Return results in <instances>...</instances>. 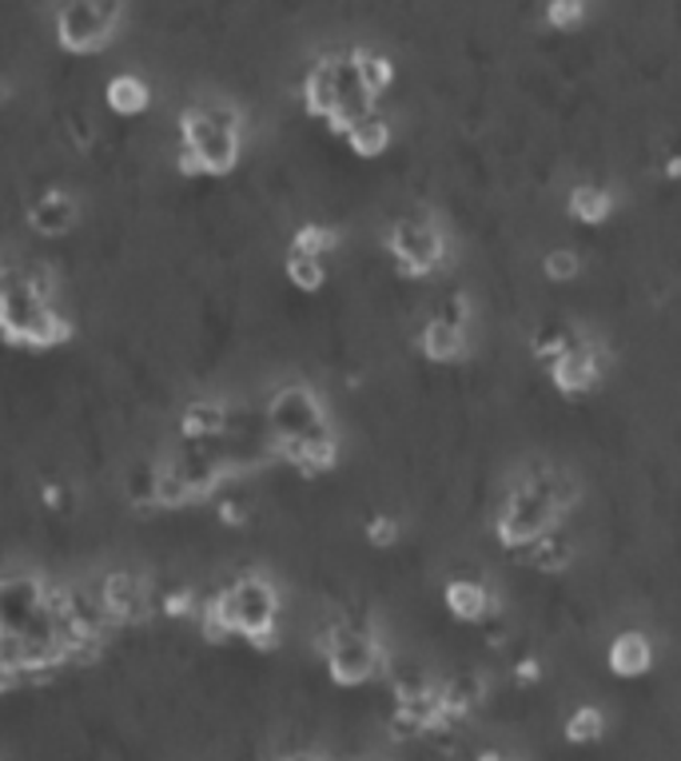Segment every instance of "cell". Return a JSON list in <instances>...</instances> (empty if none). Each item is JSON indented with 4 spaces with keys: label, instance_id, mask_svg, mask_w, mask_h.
Listing matches in <instances>:
<instances>
[{
    "label": "cell",
    "instance_id": "obj_27",
    "mask_svg": "<svg viewBox=\"0 0 681 761\" xmlns=\"http://www.w3.org/2000/svg\"><path fill=\"white\" fill-rule=\"evenodd\" d=\"M586 17H590V9H586L582 0H550L546 4V20H550L554 29H578Z\"/></svg>",
    "mask_w": 681,
    "mask_h": 761
},
{
    "label": "cell",
    "instance_id": "obj_20",
    "mask_svg": "<svg viewBox=\"0 0 681 761\" xmlns=\"http://www.w3.org/2000/svg\"><path fill=\"white\" fill-rule=\"evenodd\" d=\"M351 60H355L359 84H363V92L371 100H379L386 89H391V84H395V60L386 56V52L355 49V52H351Z\"/></svg>",
    "mask_w": 681,
    "mask_h": 761
},
{
    "label": "cell",
    "instance_id": "obj_28",
    "mask_svg": "<svg viewBox=\"0 0 681 761\" xmlns=\"http://www.w3.org/2000/svg\"><path fill=\"white\" fill-rule=\"evenodd\" d=\"M435 319H443V323H451V327H466V323H471V296H466V291H454V296H446L443 304H438Z\"/></svg>",
    "mask_w": 681,
    "mask_h": 761
},
{
    "label": "cell",
    "instance_id": "obj_17",
    "mask_svg": "<svg viewBox=\"0 0 681 761\" xmlns=\"http://www.w3.org/2000/svg\"><path fill=\"white\" fill-rule=\"evenodd\" d=\"M104 100H109V109L116 112V116H144L152 104V84L144 76H136V72H120V76L109 80V89H104Z\"/></svg>",
    "mask_w": 681,
    "mask_h": 761
},
{
    "label": "cell",
    "instance_id": "obj_12",
    "mask_svg": "<svg viewBox=\"0 0 681 761\" xmlns=\"http://www.w3.org/2000/svg\"><path fill=\"white\" fill-rule=\"evenodd\" d=\"M80 224V199L69 188H44L29 204V228L37 236H69Z\"/></svg>",
    "mask_w": 681,
    "mask_h": 761
},
{
    "label": "cell",
    "instance_id": "obj_10",
    "mask_svg": "<svg viewBox=\"0 0 681 761\" xmlns=\"http://www.w3.org/2000/svg\"><path fill=\"white\" fill-rule=\"evenodd\" d=\"M100 590V603L109 610V618L116 626H132V623H144L152 610V594L144 574L136 570H109L104 578L96 583Z\"/></svg>",
    "mask_w": 681,
    "mask_h": 761
},
{
    "label": "cell",
    "instance_id": "obj_3",
    "mask_svg": "<svg viewBox=\"0 0 681 761\" xmlns=\"http://www.w3.org/2000/svg\"><path fill=\"white\" fill-rule=\"evenodd\" d=\"M216 606L219 623L227 634H239L251 646H276V623H279V590L276 583L259 570H247L239 578L216 590L208 598Z\"/></svg>",
    "mask_w": 681,
    "mask_h": 761
},
{
    "label": "cell",
    "instance_id": "obj_2",
    "mask_svg": "<svg viewBox=\"0 0 681 761\" xmlns=\"http://www.w3.org/2000/svg\"><path fill=\"white\" fill-rule=\"evenodd\" d=\"M76 323L69 311H60L56 299L40 296L24 264H0V336L12 347H44L69 343Z\"/></svg>",
    "mask_w": 681,
    "mask_h": 761
},
{
    "label": "cell",
    "instance_id": "obj_34",
    "mask_svg": "<svg viewBox=\"0 0 681 761\" xmlns=\"http://www.w3.org/2000/svg\"><path fill=\"white\" fill-rule=\"evenodd\" d=\"M279 761H323V758H316V753H287V758H279Z\"/></svg>",
    "mask_w": 681,
    "mask_h": 761
},
{
    "label": "cell",
    "instance_id": "obj_1",
    "mask_svg": "<svg viewBox=\"0 0 681 761\" xmlns=\"http://www.w3.org/2000/svg\"><path fill=\"white\" fill-rule=\"evenodd\" d=\"M244 152V116L227 100H196L179 116L176 168L184 176H227Z\"/></svg>",
    "mask_w": 681,
    "mask_h": 761
},
{
    "label": "cell",
    "instance_id": "obj_23",
    "mask_svg": "<svg viewBox=\"0 0 681 761\" xmlns=\"http://www.w3.org/2000/svg\"><path fill=\"white\" fill-rule=\"evenodd\" d=\"M606 733V713L598 706H578L566 718V742L570 745H590Z\"/></svg>",
    "mask_w": 681,
    "mask_h": 761
},
{
    "label": "cell",
    "instance_id": "obj_13",
    "mask_svg": "<svg viewBox=\"0 0 681 761\" xmlns=\"http://www.w3.org/2000/svg\"><path fill=\"white\" fill-rule=\"evenodd\" d=\"M443 598H446V610L458 623H483V618L498 614V594L486 583H478V578H451L443 586Z\"/></svg>",
    "mask_w": 681,
    "mask_h": 761
},
{
    "label": "cell",
    "instance_id": "obj_18",
    "mask_svg": "<svg viewBox=\"0 0 681 761\" xmlns=\"http://www.w3.org/2000/svg\"><path fill=\"white\" fill-rule=\"evenodd\" d=\"M438 698H443V710L458 722L466 710H474L486 698V678L478 670H458L454 678H446L438 686Z\"/></svg>",
    "mask_w": 681,
    "mask_h": 761
},
{
    "label": "cell",
    "instance_id": "obj_4",
    "mask_svg": "<svg viewBox=\"0 0 681 761\" xmlns=\"http://www.w3.org/2000/svg\"><path fill=\"white\" fill-rule=\"evenodd\" d=\"M323 654H327V673H331L336 686L371 682L375 673H383V662H386V650L379 642V634L359 623L331 626L323 638Z\"/></svg>",
    "mask_w": 681,
    "mask_h": 761
},
{
    "label": "cell",
    "instance_id": "obj_5",
    "mask_svg": "<svg viewBox=\"0 0 681 761\" xmlns=\"http://www.w3.org/2000/svg\"><path fill=\"white\" fill-rule=\"evenodd\" d=\"M124 4L104 0H69L56 9V44L72 56H96L120 37Z\"/></svg>",
    "mask_w": 681,
    "mask_h": 761
},
{
    "label": "cell",
    "instance_id": "obj_15",
    "mask_svg": "<svg viewBox=\"0 0 681 761\" xmlns=\"http://www.w3.org/2000/svg\"><path fill=\"white\" fill-rule=\"evenodd\" d=\"M179 431L192 443H204V439H219L227 431V407L219 399H192L184 411H179Z\"/></svg>",
    "mask_w": 681,
    "mask_h": 761
},
{
    "label": "cell",
    "instance_id": "obj_26",
    "mask_svg": "<svg viewBox=\"0 0 681 761\" xmlns=\"http://www.w3.org/2000/svg\"><path fill=\"white\" fill-rule=\"evenodd\" d=\"M543 276L550 284H574V279L582 276V256L574 248H550L543 256Z\"/></svg>",
    "mask_w": 681,
    "mask_h": 761
},
{
    "label": "cell",
    "instance_id": "obj_32",
    "mask_svg": "<svg viewBox=\"0 0 681 761\" xmlns=\"http://www.w3.org/2000/svg\"><path fill=\"white\" fill-rule=\"evenodd\" d=\"M665 179H681V156H670V160H665Z\"/></svg>",
    "mask_w": 681,
    "mask_h": 761
},
{
    "label": "cell",
    "instance_id": "obj_6",
    "mask_svg": "<svg viewBox=\"0 0 681 761\" xmlns=\"http://www.w3.org/2000/svg\"><path fill=\"white\" fill-rule=\"evenodd\" d=\"M558 523H563V514L554 511L550 498L523 479V483L506 495V503L498 506V514H494V534H498L506 546L526 551V546H534L550 531H558Z\"/></svg>",
    "mask_w": 681,
    "mask_h": 761
},
{
    "label": "cell",
    "instance_id": "obj_25",
    "mask_svg": "<svg viewBox=\"0 0 681 761\" xmlns=\"http://www.w3.org/2000/svg\"><path fill=\"white\" fill-rule=\"evenodd\" d=\"M336 244H339V232L327 228V224H303V228L291 236V251H296V256L323 259V251H336Z\"/></svg>",
    "mask_w": 681,
    "mask_h": 761
},
{
    "label": "cell",
    "instance_id": "obj_16",
    "mask_svg": "<svg viewBox=\"0 0 681 761\" xmlns=\"http://www.w3.org/2000/svg\"><path fill=\"white\" fill-rule=\"evenodd\" d=\"M419 351L431 363H458L466 356V327H451L443 319H431L419 336Z\"/></svg>",
    "mask_w": 681,
    "mask_h": 761
},
{
    "label": "cell",
    "instance_id": "obj_7",
    "mask_svg": "<svg viewBox=\"0 0 681 761\" xmlns=\"http://www.w3.org/2000/svg\"><path fill=\"white\" fill-rule=\"evenodd\" d=\"M267 426H271V443H296V439H319L331 435L323 415V403L307 383H283L267 403Z\"/></svg>",
    "mask_w": 681,
    "mask_h": 761
},
{
    "label": "cell",
    "instance_id": "obj_24",
    "mask_svg": "<svg viewBox=\"0 0 681 761\" xmlns=\"http://www.w3.org/2000/svg\"><path fill=\"white\" fill-rule=\"evenodd\" d=\"M283 271H287V284L296 287V291H307V296L327 284V267H323V259H316V256H296V251H291Z\"/></svg>",
    "mask_w": 681,
    "mask_h": 761
},
{
    "label": "cell",
    "instance_id": "obj_29",
    "mask_svg": "<svg viewBox=\"0 0 681 761\" xmlns=\"http://www.w3.org/2000/svg\"><path fill=\"white\" fill-rule=\"evenodd\" d=\"M367 543L379 546V551H386V546L399 543V523L391 518V514H375L371 523H367Z\"/></svg>",
    "mask_w": 681,
    "mask_h": 761
},
{
    "label": "cell",
    "instance_id": "obj_30",
    "mask_svg": "<svg viewBox=\"0 0 681 761\" xmlns=\"http://www.w3.org/2000/svg\"><path fill=\"white\" fill-rule=\"evenodd\" d=\"M514 678H518V682H538V678H543V662H538V658H523V662L514 666Z\"/></svg>",
    "mask_w": 681,
    "mask_h": 761
},
{
    "label": "cell",
    "instance_id": "obj_21",
    "mask_svg": "<svg viewBox=\"0 0 681 761\" xmlns=\"http://www.w3.org/2000/svg\"><path fill=\"white\" fill-rule=\"evenodd\" d=\"M526 563H530L534 570H546V574L566 570V566L574 563V543L563 534V526L550 531L546 538H538L534 546H526Z\"/></svg>",
    "mask_w": 681,
    "mask_h": 761
},
{
    "label": "cell",
    "instance_id": "obj_14",
    "mask_svg": "<svg viewBox=\"0 0 681 761\" xmlns=\"http://www.w3.org/2000/svg\"><path fill=\"white\" fill-rule=\"evenodd\" d=\"M606 666L618 678H642V673L653 670V642L650 634L642 630H622L606 650Z\"/></svg>",
    "mask_w": 681,
    "mask_h": 761
},
{
    "label": "cell",
    "instance_id": "obj_33",
    "mask_svg": "<svg viewBox=\"0 0 681 761\" xmlns=\"http://www.w3.org/2000/svg\"><path fill=\"white\" fill-rule=\"evenodd\" d=\"M474 761H514L510 753H498V750H486V753H478Z\"/></svg>",
    "mask_w": 681,
    "mask_h": 761
},
{
    "label": "cell",
    "instance_id": "obj_31",
    "mask_svg": "<svg viewBox=\"0 0 681 761\" xmlns=\"http://www.w3.org/2000/svg\"><path fill=\"white\" fill-rule=\"evenodd\" d=\"M17 686H20V673H12L9 666H0V698H9Z\"/></svg>",
    "mask_w": 681,
    "mask_h": 761
},
{
    "label": "cell",
    "instance_id": "obj_22",
    "mask_svg": "<svg viewBox=\"0 0 681 761\" xmlns=\"http://www.w3.org/2000/svg\"><path fill=\"white\" fill-rule=\"evenodd\" d=\"M347 144H351V152H355L359 160H379L386 148H391V124H386L383 116L363 120L359 128L347 132Z\"/></svg>",
    "mask_w": 681,
    "mask_h": 761
},
{
    "label": "cell",
    "instance_id": "obj_9",
    "mask_svg": "<svg viewBox=\"0 0 681 761\" xmlns=\"http://www.w3.org/2000/svg\"><path fill=\"white\" fill-rule=\"evenodd\" d=\"M355 80V60L351 56H323L316 60L303 76V109L319 120H331L343 100L347 84Z\"/></svg>",
    "mask_w": 681,
    "mask_h": 761
},
{
    "label": "cell",
    "instance_id": "obj_19",
    "mask_svg": "<svg viewBox=\"0 0 681 761\" xmlns=\"http://www.w3.org/2000/svg\"><path fill=\"white\" fill-rule=\"evenodd\" d=\"M566 212L578 224H606L613 212V196L602 188V184H574L570 196H566Z\"/></svg>",
    "mask_w": 681,
    "mask_h": 761
},
{
    "label": "cell",
    "instance_id": "obj_8",
    "mask_svg": "<svg viewBox=\"0 0 681 761\" xmlns=\"http://www.w3.org/2000/svg\"><path fill=\"white\" fill-rule=\"evenodd\" d=\"M386 248H391V256H395L403 276L423 279L446 259V236L435 219L403 216L391 224V232H386Z\"/></svg>",
    "mask_w": 681,
    "mask_h": 761
},
{
    "label": "cell",
    "instance_id": "obj_11",
    "mask_svg": "<svg viewBox=\"0 0 681 761\" xmlns=\"http://www.w3.org/2000/svg\"><path fill=\"white\" fill-rule=\"evenodd\" d=\"M606 371V351L598 343H578L566 351L563 359H554L550 363V383L563 391V395H586V391H594L598 387V379H602Z\"/></svg>",
    "mask_w": 681,
    "mask_h": 761
}]
</instances>
